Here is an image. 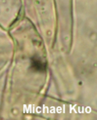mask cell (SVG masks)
I'll return each instance as SVG.
<instances>
[{
    "instance_id": "1",
    "label": "cell",
    "mask_w": 97,
    "mask_h": 120,
    "mask_svg": "<svg viewBox=\"0 0 97 120\" xmlns=\"http://www.w3.org/2000/svg\"><path fill=\"white\" fill-rule=\"evenodd\" d=\"M32 68L34 69L39 70V71H44L46 69V64L42 63L39 59H36V58H33L32 59Z\"/></svg>"
}]
</instances>
